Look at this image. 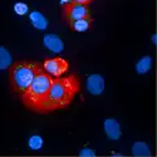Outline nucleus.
Here are the masks:
<instances>
[{
    "label": "nucleus",
    "mask_w": 157,
    "mask_h": 157,
    "mask_svg": "<svg viewBox=\"0 0 157 157\" xmlns=\"http://www.w3.org/2000/svg\"><path fill=\"white\" fill-rule=\"evenodd\" d=\"M92 21L93 19L90 17H87V18H82V19H78V20H73L69 24V27L74 32H78V33H83V32H87L90 25H92Z\"/></svg>",
    "instance_id": "obj_9"
},
{
    "label": "nucleus",
    "mask_w": 157,
    "mask_h": 157,
    "mask_svg": "<svg viewBox=\"0 0 157 157\" xmlns=\"http://www.w3.org/2000/svg\"><path fill=\"white\" fill-rule=\"evenodd\" d=\"M132 155L138 157H145V156H151V151L145 142H136L132 147Z\"/></svg>",
    "instance_id": "obj_12"
},
{
    "label": "nucleus",
    "mask_w": 157,
    "mask_h": 157,
    "mask_svg": "<svg viewBox=\"0 0 157 157\" xmlns=\"http://www.w3.org/2000/svg\"><path fill=\"white\" fill-rule=\"evenodd\" d=\"M152 42H153V43H156V35H153V36H152Z\"/></svg>",
    "instance_id": "obj_18"
},
{
    "label": "nucleus",
    "mask_w": 157,
    "mask_h": 157,
    "mask_svg": "<svg viewBox=\"0 0 157 157\" xmlns=\"http://www.w3.org/2000/svg\"><path fill=\"white\" fill-rule=\"evenodd\" d=\"M14 11L17 13L18 15H25L28 13V5L25 3L18 2V3L14 4Z\"/></svg>",
    "instance_id": "obj_15"
},
{
    "label": "nucleus",
    "mask_w": 157,
    "mask_h": 157,
    "mask_svg": "<svg viewBox=\"0 0 157 157\" xmlns=\"http://www.w3.org/2000/svg\"><path fill=\"white\" fill-rule=\"evenodd\" d=\"M63 17L68 23L73 21V20H78L82 18H87L90 17L89 14V8L88 5H83V4H78L74 2H69L63 6Z\"/></svg>",
    "instance_id": "obj_5"
},
{
    "label": "nucleus",
    "mask_w": 157,
    "mask_h": 157,
    "mask_svg": "<svg viewBox=\"0 0 157 157\" xmlns=\"http://www.w3.org/2000/svg\"><path fill=\"white\" fill-rule=\"evenodd\" d=\"M87 89L93 96H99L104 89V79L99 74H90L87 79Z\"/></svg>",
    "instance_id": "obj_6"
},
{
    "label": "nucleus",
    "mask_w": 157,
    "mask_h": 157,
    "mask_svg": "<svg viewBox=\"0 0 157 157\" xmlns=\"http://www.w3.org/2000/svg\"><path fill=\"white\" fill-rule=\"evenodd\" d=\"M104 132L109 140H118L121 137V128L120 123L113 118H108L104 121Z\"/></svg>",
    "instance_id": "obj_8"
},
{
    "label": "nucleus",
    "mask_w": 157,
    "mask_h": 157,
    "mask_svg": "<svg viewBox=\"0 0 157 157\" xmlns=\"http://www.w3.org/2000/svg\"><path fill=\"white\" fill-rule=\"evenodd\" d=\"M74 3H78V4H83V5H89L93 0H72Z\"/></svg>",
    "instance_id": "obj_17"
},
{
    "label": "nucleus",
    "mask_w": 157,
    "mask_h": 157,
    "mask_svg": "<svg viewBox=\"0 0 157 157\" xmlns=\"http://www.w3.org/2000/svg\"><path fill=\"white\" fill-rule=\"evenodd\" d=\"M151 65H152V58L148 57V56H146V57L141 58V59L137 62V64H136V71H137V73H140V74H145V73H147V72L151 69Z\"/></svg>",
    "instance_id": "obj_11"
},
{
    "label": "nucleus",
    "mask_w": 157,
    "mask_h": 157,
    "mask_svg": "<svg viewBox=\"0 0 157 157\" xmlns=\"http://www.w3.org/2000/svg\"><path fill=\"white\" fill-rule=\"evenodd\" d=\"M43 65V69L53 78H59L63 74H65L69 69V63L64 58L56 57V58H49L45 59Z\"/></svg>",
    "instance_id": "obj_4"
},
{
    "label": "nucleus",
    "mask_w": 157,
    "mask_h": 157,
    "mask_svg": "<svg viewBox=\"0 0 157 157\" xmlns=\"http://www.w3.org/2000/svg\"><path fill=\"white\" fill-rule=\"evenodd\" d=\"M81 89L79 79L75 75L53 78L48 96L42 108V114L67 108Z\"/></svg>",
    "instance_id": "obj_1"
},
{
    "label": "nucleus",
    "mask_w": 157,
    "mask_h": 157,
    "mask_svg": "<svg viewBox=\"0 0 157 157\" xmlns=\"http://www.w3.org/2000/svg\"><path fill=\"white\" fill-rule=\"evenodd\" d=\"M79 155H81V156H94V155H96V152H94V151H92V150L86 148V150H82Z\"/></svg>",
    "instance_id": "obj_16"
},
{
    "label": "nucleus",
    "mask_w": 157,
    "mask_h": 157,
    "mask_svg": "<svg viewBox=\"0 0 157 157\" xmlns=\"http://www.w3.org/2000/svg\"><path fill=\"white\" fill-rule=\"evenodd\" d=\"M42 69L43 65L36 62L19 60L13 63L9 67V83L11 90L21 96L33 82L36 73Z\"/></svg>",
    "instance_id": "obj_3"
},
{
    "label": "nucleus",
    "mask_w": 157,
    "mask_h": 157,
    "mask_svg": "<svg viewBox=\"0 0 157 157\" xmlns=\"http://www.w3.org/2000/svg\"><path fill=\"white\" fill-rule=\"evenodd\" d=\"M29 18H30V21L33 24V27L39 29V30H44L48 27V20L45 19V17L42 14V13L33 11V13H30Z\"/></svg>",
    "instance_id": "obj_10"
},
{
    "label": "nucleus",
    "mask_w": 157,
    "mask_h": 157,
    "mask_svg": "<svg viewBox=\"0 0 157 157\" xmlns=\"http://www.w3.org/2000/svg\"><path fill=\"white\" fill-rule=\"evenodd\" d=\"M43 43L49 50L54 52V53H60V52L63 50V48H64L62 39L56 34H47L43 39Z\"/></svg>",
    "instance_id": "obj_7"
},
{
    "label": "nucleus",
    "mask_w": 157,
    "mask_h": 157,
    "mask_svg": "<svg viewBox=\"0 0 157 157\" xmlns=\"http://www.w3.org/2000/svg\"><path fill=\"white\" fill-rule=\"evenodd\" d=\"M53 82V77L49 75L44 69L39 71L27 90L20 96L24 106L36 113H42L43 104L48 96L49 88Z\"/></svg>",
    "instance_id": "obj_2"
},
{
    "label": "nucleus",
    "mask_w": 157,
    "mask_h": 157,
    "mask_svg": "<svg viewBox=\"0 0 157 157\" xmlns=\"http://www.w3.org/2000/svg\"><path fill=\"white\" fill-rule=\"evenodd\" d=\"M28 145L32 150H40L42 146H43V138L40 136H38V135H34L29 138Z\"/></svg>",
    "instance_id": "obj_14"
},
{
    "label": "nucleus",
    "mask_w": 157,
    "mask_h": 157,
    "mask_svg": "<svg viewBox=\"0 0 157 157\" xmlns=\"http://www.w3.org/2000/svg\"><path fill=\"white\" fill-rule=\"evenodd\" d=\"M11 64H13V62H11L10 53L4 47H0V71L9 68Z\"/></svg>",
    "instance_id": "obj_13"
}]
</instances>
